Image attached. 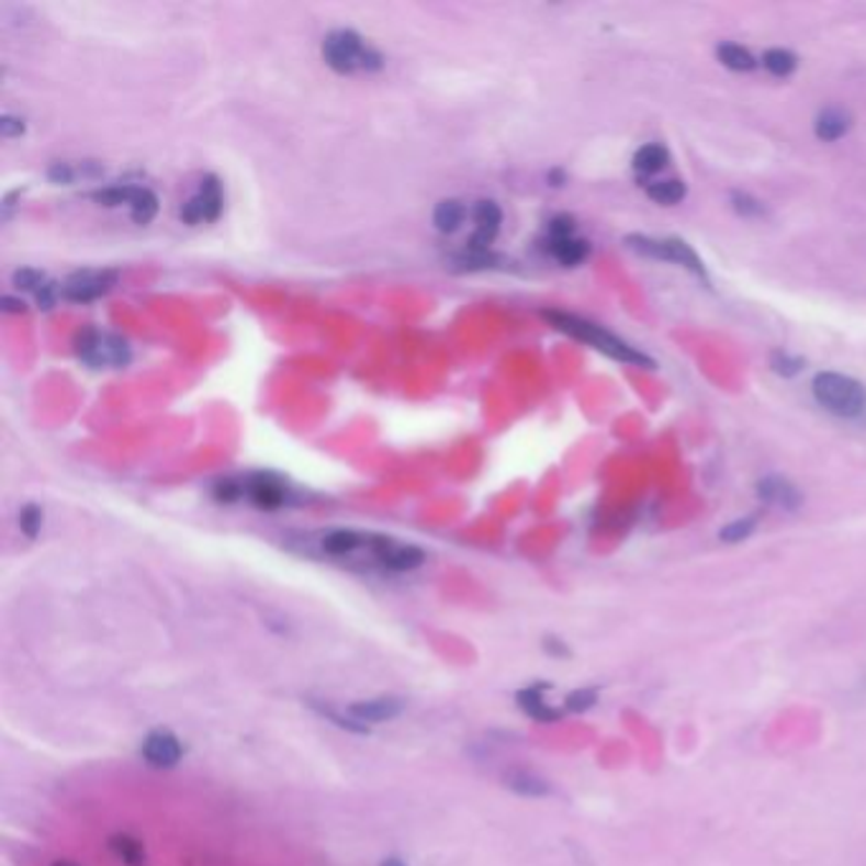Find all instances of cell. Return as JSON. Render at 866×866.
Returning <instances> with one entry per match:
<instances>
[{
    "label": "cell",
    "mask_w": 866,
    "mask_h": 866,
    "mask_svg": "<svg viewBox=\"0 0 866 866\" xmlns=\"http://www.w3.org/2000/svg\"><path fill=\"white\" fill-rule=\"evenodd\" d=\"M544 318L552 323L556 330L577 338V341H582V344H589L593 348H597V351L610 356V359H615V361L653 367V361L649 359V356L636 351L633 346H628L626 341H622V338L612 336L610 330H605L603 326H597V323H593V320L580 318V315H572V313H560V311H547Z\"/></svg>",
    "instance_id": "1"
},
{
    "label": "cell",
    "mask_w": 866,
    "mask_h": 866,
    "mask_svg": "<svg viewBox=\"0 0 866 866\" xmlns=\"http://www.w3.org/2000/svg\"><path fill=\"white\" fill-rule=\"evenodd\" d=\"M323 59L338 75H356V71H376L384 67V56L356 31L338 29L323 38Z\"/></svg>",
    "instance_id": "2"
},
{
    "label": "cell",
    "mask_w": 866,
    "mask_h": 866,
    "mask_svg": "<svg viewBox=\"0 0 866 866\" xmlns=\"http://www.w3.org/2000/svg\"><path fill=\"white\" fill-rule=\"evenodd\" d=\"M813 394L823 409L839 417H859L866 412V386L844 374H819L813 382Z\"/></svg>",
    "instance_id": "3"
},
{
    "label": "cell",
    "mask_w": 866,
    "mask_h": 866,
    "mask_svg": "<svg viewBox=\"0 0 866 866\" xmlns=\"http://www.w3.org/2000/svg\"><path fill=\"white\" fill-rule=\"evenodd\" d=\"M77 356L89 369H120L131 361V346L110 330L89 328L77 336Z\"/></svg>",
    "instance_id": "4"
},
{
    "label": "cell",
    "mask_w": 866,
    "mask_h": 866,
    "mask_svg": "<svg viewBox=\"0 0 866 866\" xmlns=\"http://www.w3.org/2000/svg\"><path fill=\"white\" fill-rule=\"evenodd\" d=\"M92 199L102 206H127L135 224H150L158 214V196L145 185H108Z\"/></svg>",
    "instance_id": "5"
},
{
    "label": "cell",
    "mask_w": 866,
    "mask_h": 866,
    "mask_svg": "<svg viewBox=\"0 0 866 866\" xmlns=\"http://www.w3.org/2000/svg\"><path fill=\"white\" fill-rule=\"evenodd\" d=\"M628 247L636 249L638 255L653 257V260H666L689 267L694 274L707 280V270L694 249L682 239H651V237H628Z\"/></svg>",
    "instance_id": "6"
},
{
    "label": "cell",
    "mask_w": 866,
    "mask_h": 866,
    "mask_svg": "<svg viewBox=\"0 0 866 866\" xmlns=\"http://www.w3.org/2000/svg\"><path fill=\"white\" fill-rule=\"evenodd\" d=\"M224 212V189L216 176L201 178L199 189L191 193L189 201H183L181 218L185 224H209L216 222Z\"/></svg>",
    "instance_id": "7"
},
{
    "label": "cell",
    "mask_w": 866,
    "mask_h": 866,
    "mask_svg": "<svg viewBox=\"0 0 866 866\" xmlns=\"http://www.w3.org/2000/svg\"><path fill=\"white\" fill-rule=\"evenodd\" d=\"M234 485H237V498L252 501L255 506L267 508V511L285 506L290 496L285 481L274 473H249L245 481H234Z\"/></svg>",
    "instance_id": "8"
},
{
    "label": "cell",
    "mask_w": 866,
    "mask_h": 866,
    "mask_svg": "<svg viewBox=\"0 0 866 866\" xmlns=\"http://www.w3.org/2000/svg\"><path fill=\"white\" fill-rule=\"evenodd\" d=\"M369 554L374 556L379 564L386 566V570H394V572L417 570V566L425 562L423 549L415 547V544H402V541L382 537V533H371Z\"/></svg>",
    "instance_id": "9"
},
{
    "label": "cell",
    "mask_w": 866,
    "mask_h": 866,
    "mask_svg": "<svg viewBox=\"0 0 866 866\" xmlns=\"http://www.w3.org/2000/svg\"><path fill=\"white\" fill-rule=\"evenodd\" d=\"M117 282V272L112 270H82L64 280L61 297L69 303H89L110 293Z\"/></svg>",
    "instance_id": "10"
},
{
    "label": "cell",
    "mask_w": 866,
    "mask_h": 866,
    "mask_svg": "<svg viewBox=\"0 0 866 866\" xmlns=\"http://www.w3.org/2000/svg\"><path fill=\"white\" fill-rule=\"evenodd\" d=\"M473 222H475V229H473L471 237H468L465 255H471V257L488 255V247L493 245V239H496L501 222H504V214H501L496 201H477V204L473 206Z\"/></svg>",
    "instance_id": "11"
},
{
    "label": "cell",
    "mask_w": 866,
    "mask_h": 866,
    "mask_svg": "<svg viewBox=\"0 0 866 866\" xmlns=\"http://www.w3.org/2000/svg\"><path fill=\"white\" fill-rule=\"evenodd\" d=\"M143 757L153 767H173L181 760V742L171 732H153L143 744Z\"/></svg>",
    "instance_id": "12"
},
{
    "label": "cell",
    "mask_w": 866,
    "mask_h": 866,
    "mask_svg": "<svg viewBox=\"0 0 866 866\" xmlns=\"http://www.w3.org/2000/svg\"><path fill=\"white\" fill-rule=\"evenodd\" d=\"M369 537L371 533H361L353 529H336L320 539V547L323 552L330 556H353L359 552H369Z\"/></svg>",
    "instance_id": "13"
},
{
    "label": "cell",
    "mask_w": 866,
    "mask_h": 866,
    "mask_svg": "<svg viewBox=\"0 0 866 866\" xmlns=\"http://www.w3.org/2000/svg\"><path fill=\"white\" fill-rule=\"evenodd\" d=\"M402 715V701L392 699V696H384V699H369L359 701L348 707V717L353 722H386V719H394Z\"/></svg>",
    "instance_id": "14"
},
{
    "label": "cell",
    "mask_w": 866,
    "mask_h": 866,
    "mask_svg": "<svg viewBox=\"0 0 866 866\" xmlns=\"http://www.w3.org/2000/svg\"><path fill=\"white\" fill-rule=\"evenodd\" d=\"M757 493H760V498L765 501V504L788 508V511H792V508H798L800 501H803V498H800V493H798L796 485H792L790 481H785V477H778V475L760 481Z\"/></svg>",
    "instance_id": "15"
},
{
    "label": "cell",
    "mask_w": 866,
    "mask_h": 866,
    "mask_svg": "<svg viewBox=\"0 0 866 866\" xmlns=\"http://www.w3.org/2000/svg\"><path fill=\"white\" fill-rule=\"evenodd\" d=\"M547 249L549 255L554 257L556 262L564 265V267H574V265H582L587 260L589 255V245L585 239H577L574 234L570 237H549L547 239Z\"/></svg>",
    "instance_id": "16"
},
{
    "label": "cell",
    "mask_w": 866,
    "mask_h": 866,
    "mask_svg": "<svg viewBox=\"0 0 866 866\" xmlns=\"http://www.w3.org/2000/svg\"><path fill=\"white\" fill-rule=\"evenodd\" d=\"M848 127H852V117H848L846 110L829 108L816 117V135L825 143H833L839 140V137H844L848 133Z\"/></svg>",
    "instance_id": "17"
},
{
    "label": "cell",
    "mask_w": 866,
    "mask_h": 866,
    "mask_svg": "<svg viewBox=\"0 0 866 866\" xmlns=\"http://www.w3.org/2000/svg\"><path fill=\"white\" fill-rule=\"evenodd\" d=\"M544 689L547 686H529V689H524L519 694V707L526 711V715L537 719V722H556V719H560V711L552 709L544 701Z\"/></svg>",
    "instance_id": "18"
},
{
    "label": "cell",
    "mask_w": 866,
    "mask_h": 866,
    "mask_svg": "<svg viewBox=\"0 0 866 866\" xmlns=\"http://www.w3.org/2000/svg\"><path fill=\"white\" fill-rule=\"evenodd\" d=\"M506 785L511 790L519 792V796H529V798H541V796H549V792H552V788H549V783L544 778H539V775L526 773V771L508 773Z\"/></svg>",
    "instance_id": "19"
},
{
    "label": "cell",
    "mask_w": 866,
    "mask_h": 866,
    "mask_svg": "<svg viewBox=\"0 0 866 866\" xmlns=\"http://www.w3.org/2000/svg\"><path fill=\"white\" fill-rule=\"evenodd\" d=\"M666 164H668V150L663 148L661 143L643 145V148L638 150L636 158H633L636 171L643 173V176H653V173L663 171V168H666Z\"/></svg>",
    "instance_id": "20"
},
{
    "label": "cell",
    "mask_w": 866,
    "mask_h": 866,
    "mask_svg": "<svg viewBox=\"0 0 866 866\" xmlns=\"http://www.w3.org/2000/svg\"><path fill=\"white\" fill-rule=\"evenodd\" d=\"M468 214V209L460 204L456 199H448V201H440L432 214V222L440 232H456L460 224H463V218Z\"/></svg>",
    "instance_id": "21"
},
{
    "label": "cell",
    "mask_w": 866,
    "mask_h": 866,
    "mask_svg": "<svg viewBox=\"0 0 866 866\" xmlns=\"http://www.w3.org/2000/svg\"><path fill=\"white\" fill-rule=\"evenodd\" d=\"M110 848H112V854H115L117 859L127 866H143L145 864V848L140 846V841L127 836V833H117V836H112Z\"/></svg>",
    "instance_id": "22"
},
{
    "label": "cell",
    "mask_w": 866,
    "mask_h": 866,
    "mask_svg": "<svg viewBox=\"0 0 866 866\" xmlns=\"http://www.w3.org/2000/svg\"><path fill=\"white\" fill-rule=\"evenodd\" d=\"M649 199L655 201V204H663V206H674L678 204L686 196V185L682 181H676V178H668V181H653L649 183Z\"/></svg>",
    "instance_id": "23"
},
{
    "label": "cell",
    "mask_w": 866,
    "mask_h": 866,
    "mask_svg": "<svg viewBox=\"0 0 866 866\" xmlns=\"http://www.w3.org/2000/svg\"><path fill=\"white\" fill-rule=\"evenodd\" d=\"M717 56L719 61L724 64V67H730L734 71H752L757 67L755 56H752L747 48L736 46V44H722L717 48Z\"/></svg>",
    "instance_id": "24"
},
{
    "label": "cell",
    "mask_w": 866,
    "mask_h": 866,
    "mask_svg": "<svg viewBox=\"0 0 866 866\" xmlns=\"http://www.w3.org/2000/svg\"><path fill=\"white\" fill-rule=\"evenodd\" d=\"M763 64L771 75L788 77V75H792V71H796L798 59H796V54L785 52V48H771V52L763 56Z\"/></svg>",
    "instance_id": "25"
},
{
    "label": "cell",
    "mask_w": 866,
    "mask_h": 866,
    "mask_svg": "<svg viewBox=\"0 0 866 866\" xmlns=\"http://www.w3.org/2000/svg\"><path fill=\"white\" fill-rule=\"evenodd\" d=\"M19 524H21V531L26 533V537H38V531H42V524H44V514L38 506H23L21 514H19Z\"/></svg>",
    "instance_id": "26"
},
{
    "label": "cell",
    "mask_w": 866,
    "mask_h": 866,
    "mask_svg": "<svg viewBox=\"0 0 866 866\" xmlns=\"http://www.w3.org/2000/svg\"><path fill=\"white\" fill-rule=\"evenodd\" d=\"M757 521L755 519H742V521H734L730 526H724L722 533H719V539L727 541V544H736V541L747 539L752 531H755Z\"/></svg>",
    "instance_id": "27"
},
{
    "label": "cell",
    "mask_w": 866,
    "mask_h": 866,
    "mask_svg": "<svg viewBox=\"0 0 866 866\" xmlns=\"http://www.w3.org/2000/svg\"><path fill=\"white\" fill-rule=\"evenodd\" d=\"M597 701V691L595 689H580V691H572L566 696V709L570 711H587L593 709Z\"/></svg>",
    "instance_id": "28"
},
{
    "label": "cell",
    "mask_w": 866,
    "mask_h": 866,
    "mask_svg": "<svg viewBox=\"0 0 866 866\" xmlns=\"http://www.w3.org/2000/svg\"><path fill=\"white\" fill-rule=\"evenodd\" d=\"M773 369L778 371L783 376H796L800 369H803V361L800 359H792L788 353H773Z\"/></svg>",
    "instance_id": "29"
},
{
    "label": "cell",
    "mask_w": 866,
    "mask_h": 866,
    "mask_svg": "<svg viewBox=\"0 0 866 866\" xmlns=\"http://www.w3.org/2000/svg\"><path fill=\"white\" fill-rule=\"evenodd\" d=\"M734 209L742 216H760L763 214V204L755 199H750L747 193H734Z\"/></svg>",
    "instance_id": "30"
},
{
    "label": "cell",
    "mask_w": 866,
    "mask_h": 866,
    "mask_svg": "<svg viewBox=\"0 0 866 866\" xmlns=\"http://www.w3.org/2000/svg\"><path fill=\"white\" fill-rule=\"evenodd\" d=\"M0 133H3V137H8V140H11V137H19L23 133V120L5 115L3 123H0Z\"/></svg>",
    "instance_id": "31"
},
{
    "label": "cell",
    "mask_w": 866,
    "mask_h": 866,
    "mask_svg": "<svg viewBox=\"0 0 866 866\" xmlns=\"http://www.w3.org/2000/svg\"><path fill=\"white\" fill-rule=\"evenodd\" d=\"M547 651L554 655H570V651H566L562 641H556V638H547Z\"/></svg>",
    "instance_id": "32"
},
{
    "label": "cell",
    "mask_w": 866,
    "mask_h": 866,
    "mask_svg": "<svg viewBox=\"0 0 866 866\" xmlns=\"http://www.w3.org/2000/svg\"><path fill=\"white\" fill-rule=\"evenodd\" d=\"M382 866H404L400 859H386Z\"/></svg>",
    "instance_id": "33"
},
{
    "label": "cell",
    "mask_w": 866,
    "mask_h": 866,
    "mask_svg": "<svg viewBox=\"0 0 866 866\" xmlns=\"http://www.w3.org/2000/svg\"><path fill=\"white\" fill-rule=\"evenodd\" d=\"M52 866H77L75 862H54Z\"/></svg>",
    "instance_id": "34"
}]
</instances>
